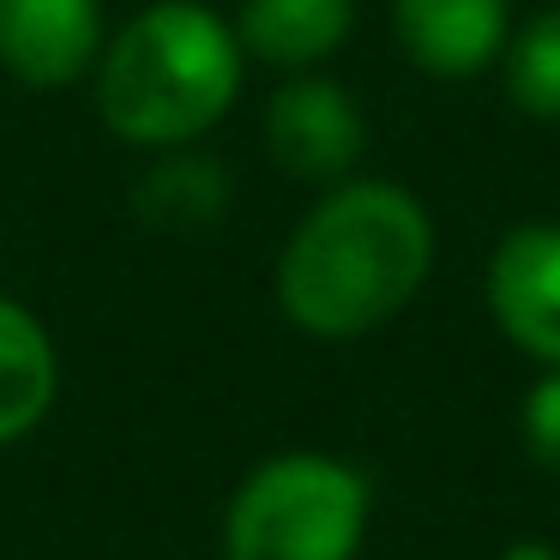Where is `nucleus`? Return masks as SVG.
<instances>
[{"mask_svg":"<svg viewBox=\"0 0 560 560\" xmlns=\"http://www.w3.org/2000/svg\"><path fill=\"white\" fill-rule=\"evenodd\" d=\"M133 211L151 230H211L230 211V170L211 151L187 145V151H158L151 170L133 187Z\"/></svg>","mask_w":560,"mask_h":560,"instance_id":"9d476101","label":"nucleus"},{"mask_svg":"<svg viewBox=\"0 0 560 560\" xmlns=\"http://www.w3.org/2000/svg\"><path fill=\"white\" fill-rule=\"evenodd\" d=\"M247 55L235 25L206 0H151L109 31L91 67L97 121L133 151H187L235 109Z\"/></svg>","mask_w":560,"mask_h":560,"instance_id":"f03ea898","label":"nucleus"},{"mask_svg":"<svg viewBox=\"0 0 560 560\" xmlns=\"http://www.w3.org/2000/svg\"><path fill=\"white\" fill-rule=\"evenodd\" d=\"M500 67H506L512 109H524L530 121H560V7L512 31Z\"/></svg>","mask_w":560,"mask_h":560,"instance_id":"9b49d317","label":"nucleus"},{"mask_svg":"<svg viewBox=\"0 0 560 560\" xmlns=\"http://www.w3.org/2000/svg\"><path fill=\"white\" fill-rule=\"evenodd\" d=\"M61 398V350L25 302L0 295V446H19L49 422Z\"/></svg>","mask_w":560,"mask_h":560,"instance_id":"1a4fd4ad","label":"nucleus"},{"mask_svg":"<svg viewBox=\"0 0 560 560\" xmlns=\"http://www.w3.org/2000/svg\"><path fill=\"white\" fill-rule=\"evenodd\" d=\"M500 560H560V548L542 542V536H518V542L500 548Z\"/></svg>","mask_w":560,"mask_h":560,"instance_id":"ddd939ff","label":"nucleus"},{"mask_svg":"<svg viewBox=\"0 0 560 560\" xmlns=\"http://www.w3.org/2000/svg\"><path fill=\"white\" fill-rule=\"evenodd\" d=\"M434 271V218L404 182L350 175L290 230L271 271L278 307L307 338H368L422 295Z\"/></svg>","mask_w":560,"mask_h":560,"instance_id":"f257e3e1","label":"nucleus"},{"mask_svg":"<svg viewBox=\"0 0 560 560\" xmlns=\"http://www.w3.org/2000/svg\"><path fill=\"white\" fill-rule=\"evenodd\" d=\"M368 476L331 452L254 464L223 512V560H355L368 536Z\"/></svg>","mask_w":560,"mask_h":560,"instance_id":"7ed1b4c3","label":"nucleus"},{"mask_svg":"<svg viewBox=\"0 0 560 560\" xmlns=\"http://www.w3.org/2000/svg\"><path fill=\"white\" fill-rule=\"evenodd\" d=\"M103 43V0H0V73L31 91L91 79Z\"/></svg>","mask_w":560,"mask_h":560,"instance_id":"423d86ee","label":"nucleus"},{"mask_svg":"<svg viewBox=\"0 0 560 560\" xmlns=\"http://www.w3.org/2000/svg\"><path fill=\"white\" fill-rule=\"evenodd\" d=\"M488 314L530 362L560 368V223H518L488 254Z\"/></svg>","mask_w":560,"mask_h":560,"instance_id":"39448f33","label":"nucleus"},{"mask_svg":"<svg viewBox=\"0 0 560 560\" xmlns=\"http://www.w3.org/2000/svg\"><path fill=\"white\" fill-rule=\"evenodd\" d=\"M368 121L355 109L350 85L326 73H290L266 103V151L278 158V170L302 175V182H350V170L362 163Z\"/></svg>","mask_w":560,"mask_h":560,"instance_id":"20e7f679","label":"nucleus"},{"mask_svg":"<svg viewBox=\"0 0 560 560\" xmlns=\"http://www.w3.org/2000/svg\"><path fill=\"white\" fill-rule=\"evenodd\" d=\"M524 446L548 476H560V368H542L530 392H524Z\"/></svg>","mask_w":560,"mask_h":560,"instance_id":"f8f14e48","label":"nucleus"},{"mask_svg":"<svg viewBox=\"0 0 560 560\" xmlns=\"http://www.w3.org/2000/svg\"><path fill=\"white\" fill-rule=\"evenodd\" d=\"M230 25L247 61L278 73H326L355 31V0H242Z\"/></svg>","mask_w":560,"mask_h":560,"instance_id":"6e6552de","label":"nucleus"},{"mask_svg":"<svg viewBox=\"0 0 560 560\" xmlns=\"http://www.w3.org/2000/svg\"><path fill=\"white\" fill-rule=\"evenodd\" d=\"M392 37L428 79H476L506 55L512 0H392Z\"/></svg>","mask_w":560,"mask_h":560,"instance_id":"0eeeda50","label":"nucleus"}]
</instances>
